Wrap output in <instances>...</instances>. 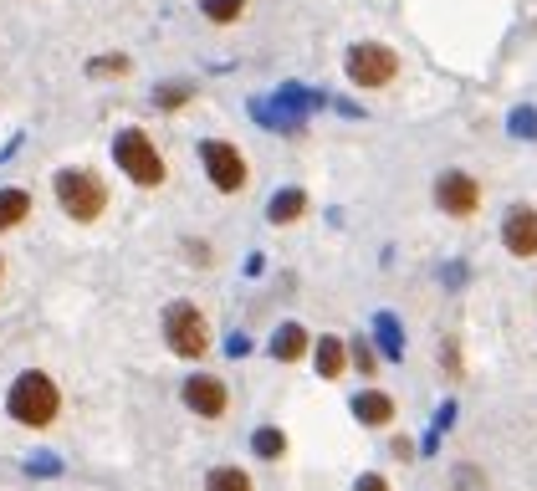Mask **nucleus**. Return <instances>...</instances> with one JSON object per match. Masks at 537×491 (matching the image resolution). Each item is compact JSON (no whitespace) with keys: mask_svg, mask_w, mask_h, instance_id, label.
<instances>
[{"mask_svg":"<svg viewBox=\"0 0 537 491\" xmlns=\"http://www.w3.org/2000/svg\"><path fill=\"white\" fill-rule=\"evenodd\" d=\"M6 415H11L16 425H26V430L57 425V415H62V389H57V379L41 374V369L16 374V384H11V394H6Z\"/></svg>","mask_w":537,"mask_h":491,"instance_id":"1","label":"nucleus"},{"mask_svg":"<svg viewBox=\"0 0 537 491\" xmlns=\"http://www.w3.org/2000/svg\"><path fill=\"white\" fill-rule=\"evenodd\" d=\"M159 328H164V348L174 353V359L200 364L210 353V318L200 312V302H169Z\"/></svg>","mask_w":537,"mask_h":491,"instance_id":"2","label":"nucleus"},{"mask_svg":"<svg viewBox=\"0 0 537 491\" xmlns=\"http://www.w3.org/2000/svg\"><path fill=\"white\" fill-rule=\"evenodd\" d=\"M113 159H118V169H123L139 190H159V185L169 180V164H164L159 144L149 139L144 128H123L118 139H113Z\"/></svg>","mask_w":537,"mask_h":491,"instance_id":"3","label":"nucleus"},{"mask_svg":"<svg viewBox=\"0 0 537 491\" xmlns=\"http://www.w3.org/2000/svg\"><path fill=\"white\" fill-rule=\"evenodd\" d=\"M52 190H57V205L77 220V226H93V220L108 210V185L93 169H57Z\"/></svg>","mask_w":537,"mask_h":491,"instance_id":"4","label":"nucleus"},{"mask_svg":"<svg viewBox=\"0 0 537 491\" xmlns=\"http://www.w3.org/2000/svg\"><path fill=\"white\" fill-rule=\"evenodd\" d=\"M343 72L353 87H364V93H384V87L399 77V52L384 47V41H358V47H348L343 57Z\"/></svg>","mask_w":537,"mask_h":491,"instance_id":"5","label":"nucleus"},{"mask_svg":"<svg viewBox=\"0 0 537 491\" xmlns=\"http://www.w3.org/2000/svg\"><path fill=\"white\" fill-rule=\"evenodd\" d=\"M200 164H205L210 185H215L220 195H241L246 180H251L246 154H241L236 144H226V139H205V144H200Z\"/></svg>","mask_w":537,"mask_h":491,"instance_id":"6","label":"nucleus"},{"mask_svg":"<svg viewBox=\"0 0 537 491\" xmlns=\"http://www.w3.org/2000/svg\"><path fill=\"white\" fill-rule=\"evenodd\" d=\"M435 210H445L451 220H471L481 210V180L466 169H445L435 180Z\"/></svg>","mask_w":537,"mask_h":491,"instance_id":"7","label":"nucleus"},{"mask_svg":"<svg viewBox=\"0 0 537 491\" xmlns=\"http://www.w3.org/2000/svg\"><path fill=\"white\" fill-rule=\"evenodd\" d=\"M179 399H185V410L200 415V420H226V410H231V389L215 374H190L185 389H179Z\"/></svg>","mask_w":537,"mask_h":491,"instance_id":"8","label":"nucleus"},{"mask_svg":"<svg viewBox=\"0 0 537 491\" xmlns=\"http://www.w3.org/2000/svg\"><path fill=\"white\" fill-rule=\"evenodd\" d=\"M502 246L517 261H532L537 256V210L532 205H512L507 210V220H502Z\"/></svg>","mask_w":537,"mask_h":491,"instance_id":"9","label":"nucleus"},{"mask_svg":"<svg viewBox=\"0 0 537 491\" xmlns=\"http://www.w3.org/2000/svg\"><path fill=\"white\" fill-rule=\"evenodd\" d=\"M394 415H399L394 394H384V389H374V384L353 394V420H358V425H369V430H384V425H394Z\"/></svg>","mask_w":537,"mask_h":491,"instance_id":"10","label":"nucleus"},{"mask_svg":"<svg viewBox=\"0 0 537 491\" xmlns=\"http://www.w3.org/2000/svg\"><path fill=\"white\" fill-rule=\"evenodd\" d=\"M312 369H318L328 384H333V379H343V374H348V343H343V338H333V333L312 338Z\"/></svg>","mask_w":537,"mask_h":491,"instance_id":"11","label":"nucleus"},{"mask_svg":"<svg viewBox=\"0 0 537 491\" xmlns=\"http://www.w3.org/2000/svg\"><path fill=\"white\" fill-rule=\"evenodd\" d=\"M307 353H312V333L302 323H282L277 338H272V359L277 364H302Z\"/></svg>","mask_w":537,"mask_h":491,"instance_id":"12","label":"nucleus"},{"mask_svg":"<svg viewBox=\"0 0 537 491\" xmlns=\"http://www.w3.org/2000/svg\"><path fill=\"white\" fill-rule=\"evenodd\" d=\"M302 215H307V190H277L272 205H266V220H272V226H297Z\"/></svg>","mask_w":537,"mask_h":491,"instance_id":"13","label":"nucleus"},{"mask_svg":"<svg viewBox=\"0 0 537 491\" xmlns=\"http://www.w3.org/2000/svg\"><path fill=\"white\" fill-rule=\"evenodd\" d=\"M26 215H31V195L26 190H0V236L16 231Z\"/></svg>","mask_w":537,"mask_h":491,"instance_id":"14","label":"nucleus"},{"mask_svg":"<svg viewBox=\"0 0 537 491\" xmlns=\"http://www.w3.org/2000/svg\"><path fill=\"white\" fill-rule=\"evenodd\" d=\"M251 451H256L261 461H282V456H287V430H277V425H261V430L251 435Z\"/></svg>","mask_w":537,"mask_h":491,"instance_id":"15","label":"nucleus"},{"mask_svg":"<svg viewBox=\"0 0 537 491\" xmlns=\"http://www.w3.org/2000/svg\"><path fill=\"white\" fill-rule=\"evenodd\" d=\"M205 491H256V481L241 471V466H215L205 476Z\"/></svg>","mask_w":537,"mask_h":491,"instance_id":"16","label":"nucleus"},{"mask_svg":"<svg viewBox=\"0 0 537 491\" xmlns=\"http://www.w3.org/2000/svg\"><path fill=\"white\" fill-rule=\"evenodd\" d=\"M246 6H251V0H205V21L210 26H236L241 16H246Z\"/></svg>","mask_w":537,"mask_h":491,"instance_id":"17","label":"nucleus"},{"mask_svg":"<svg viewBox=\"0 0 537 491\" xmlns=\"http://www.w3.org/2000/svg\"><path fill=\"white\" fill-rule=\"evenodd\" d=\"M348 369H358L364 379H374V374H379V353H374V343H369V338H353V343H348Z\"/></svg>","mask_w":537,"mask_h":491,"instance_id":"18","label":"nucleus"},{"mask_svg":"<svg viewBox=\"0 0 537 491\" xmlns=\"http://www.w3.org/2000/svg\"><path fill=\"white\" fill-rule=\"evenodd\" d=\"M190 98H195V87H190V82H169V87H164V93H159V98H154V103H159V108H169V113H174V108H185V103H190Z\"/></svg>","mask_w":537,"mask_h":491,"instance_id":"19","label":"nucleus"},{"mask_svg":"<svg viewBox=\"0 0 537 491\" xmlns=\"http://www.w3.org/2000/svg\"><path fill=\"white\" fill-rule=\"evenodd\" d=\"M133 62L128 57H93V62H87V72H93V77H123Z\"/></svg>","mask_w":537,"mask_h":491,"instance_id":"20","label":"nucleus"},{"mask_svg":"<svg viewBox=\"0 0 537 491\" xmlns=\"http://www.w3.org/2000/svg\"><path fill=\"white\" fill-rule=\"evenodd\" d=\"M440 369H451V379H461V348L456 343H440Z\"/></svg>","mask_w":537,"mask_h":491,"instance_id":"21","label":"nucleus"},{"mask_svg":"<svg viewBox=\"0 0 537 491\" xmlns=\"http://www.w3.org/2000/svg\"><path fill=\"white\" fill-rule=\"evenodd\" d=\"M353 491H394V486H389L379 471H369V476H358V481H353Z\"/></svg>","mask_w":537,"mask_h":491,"instance_id":"22","label":"nucleus"},{"mask_svg":"<svg viewBox=\"0 0 537 491\" xmlns=\"http://www.w3.org/2000/svg\"><path fill=\"white\" fill-rule=\"evenodd\" d=\"M512 123H517L512 133H522V139H537V113H517Z\"/></svg>","mask_w":537,"mask_h":491,"instance_id":"23","label":"nucleus"},{"mask_svg":"<svg viewBox=\"0 0 537 491\" xmlns=\"http://www.w3.org/2000/svg\"><path fill=\"white\" fill-rule=\"evenodd\" d=\"M0 282H6V261H0Z\"/></svg>","mask_w":537,"mask_h":491,"instance_id":"24","label":"nucleus"}]
</instances>
